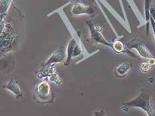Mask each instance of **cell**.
<instances>
[{
  "label": "cell",
  "mask_w": 155,
  "mask_h": 116,
  "mask_svg": "<svg viewBox=\"0 0 155 116\" xmlns=\"http://www.w3.org/2000/svg\"><path fill=\"white\" fill-rule=\"evenodd\" d=\"M152 0H145L144 2V11H145V21L147 24V33H149V25L150 24V8Z\"/></svg>",
  "instance_id": "ba28073f"
},
{
  "label": "cell",
  "mask_w": 155,
  "mask_h": 116,
  "mask_svg": "<svg viewBox=\"0 0 155 116\" xmlns=\"http://www.w3.org/2000/svg\"><path fill=\"white\" fill-rule=\"evenodd\" d=\"M73 13L75 15L89 14L91 15L94 13V10L89 6L84 5L81 3H76L73 8Z\"/></svg>",
  "instance_id": "5b68a950"
},
{
  "label": "cell",
  "mask_w": 155,
  "mask_h": 116,
  "mask_svg": "<svg viewBox=\"0 0 155 116\" xmlns=\"http://www.w3.org/2000/svg\"><path fill=\"white\" fill-rule=\"evenodd\" d=\"M77 45V42L75 41V40L74 39H72L71 40V41L69 43V45L67 46V58L66 61L65 62V64L67 65L69 64V62L71 61V60L73 57V52H74V50H75V48L76 45Z\"/></svg>",
  "instance_id": "9c48e42d"
},
{
  "label": "cell",
  "mask_w": 155,
  "mask_h": 116,
  "mask_svg": "<svg viewBox=\"0 0 155 116\" xmlns=\"http://www.w3.org/2000/svg\"><path fill=\"white\" fill-rule=\"evenodd\" d=\"M151 66H152V65L150 64L149 62H144L140 65V69L142 70L143 72H148L150 71L151 68Z\"/></svg>",
  "instance_id": "4fadbf2b"
},
{
  "label": "cell",
  "mask_w": 155,
  "mask_h": 116,
  "mask_svg": "<svg viewBox=\"0 0 155 116\" xmlns=\"http://www.w3.org/2000/svg\"><path fill=\"white\" fill-rule=\"evenodd\" d=\"M65 58V52L63 49H60L59 51H56L55 53L51 55V57L49 58L48 61L45 62V65H49L57 63L63 61V60Z\"/></svg>",
  "instance_id": "8992f818"
},
{
  "label": "cell",
  "mask_w": 155,
  "mask_h": 116,
  "mask_svg": "<svg viewBox=\"0 0 155 116\" xmlns=\"http://www.w3.org/2000/svg\"><path fill=\"white\" fill-rule=\"evenodd\" d=\"M151 94L149 91L145 89H141L140 94L136 98L131 100L124 102L123 104L126 107H135L142 109L145 111L147 115H155V110L150 104Z\"/></svg>",
  "instance_id": "6da1fadb"
},
{
  "label": "cell",
  "mask_w": 155,
  "mask_h": 116,
  "mask_svg": "<svg viewBox=\"0 0 155 116\" xmlns=\"http://www.w3.org/2000/svg\"><path fill=\"white\" fill-rule=\"evenodd\" d=\"M128 49H136L139 53V55L143 58L151 59L154 58V56L151 54L150 52L148 50L143 43L139 40L134 39L131 40V41L127 44Z\"/></svg>",
  "instance_id": "7a4b0ae2"
},
{
  "label": "cell",
  "mask_w": 155,
  "mask_h": 116,
  "mask_svg": "<svg viewBox=\"0 0 155 116\" xmlns=\"http://www.w3.org/2000/svg\"><path fill=\"white\" fill-rule=\"evenodd\" d=\"M5 88L6 89H9V91L13 92V94H15L17 96H18V97L21 96V90H20L19 86H18V84H17V83L14 80L12 79L11 80H10V82L8 83V84L5 86Z\"/></svg>",
  "instance_id": "30bf717a"
},
{
  "label": "cell",
  "mask_w": 155,
  "mask_h": 116,
  "mask_svg": "<svg viewBox=\"0 0 155 116\" xmlns=\"http://www.w3.org/2000/svg\"><path fill=\"white\" fill-rule=\"evenodd\" d=\"M12 0H1V16L2 19L3 15H5L11 5Z\"/></svg>",
  "instance_id": "7c38bea8"
},
{
  "label": "cell",
  "mask_w": 155,
  "mask_h": 116,
  "mask_svg": "<svg viewBox=\"0 0 155 116\" xmlns=\"http://www.w3.org/2000/svg\"><path fill=\"white\" fill-rule=\"evenodd\" d=\"M112 49L114 50V51L117 53H130L131 56H133V57H136L135 56L133 55V53H131L129 51H127L125 50V48H124V46L122 42H120V41H116L114 42L113 43V47Z\"/></svg>",
  "instance_id": "8fae6325"
},
{
  "label": "cell",
  "mask_w": 155,
  "mask_h": 116,
  "mask_svg": "<svg viewBox=\"0 0 155 116\" xmlns=\"http://www.w3.org/2000/svg\"><path fill=\"white\" fill-rule=\"evenodd\" d=\"M131 67H132V64L128 62H124L120 64L116 70V76L120 78L124 77Z\"/></svg>",
  "instance_id": "52a82bcc"
},
{
  "label": "cell",
  "mask_w": 155,
  "mask_h": 116,
  "mask_svg": "<svg viewBox=\"0 0 155 116\" xmlns=\"http://www.w3.org/2000/svg\"><path fill=\"white\" fill-rule=\"evenodd\" d=\"M150 25H151V26H152V29H153L154 39H155V21L153 19L152 17H150Z\"/></svg>",
  "instance_id": "5bb4252c"
},
{
  "label": "cell",
  "mask_w": 155,
  "mask_h": 116,
  "mask_svg": "<svg viewBox=\"0 0 155 116\" xmlns=\"http://www.w3.org/2000/svg\"><path fill=\"white\" fill-rule=\"evenodd\" d=\"M89 25L90 31H91V37L95 40V41L99 43H102V44L106 45L107 46H109V47H113V43H110L108 42L105 38H104L103 35L101 33L99 30H97L96 27L93 23H87Z\"/></svg>",
  "instance_id": "277c9868"
},
{
  "label": "cell",
  "mask_w": 155,
  "mask_h": 116,
  "mask_svg": "<svg viewBox=\"0 0 155 116\" xmlns=\"http://www.w3.org/2000/svg\"><path fill=\"white\" fill-rule=\"evenodd\" d=\"M37 94L41 101H49L51 98V89L48 82L43 81L37 88Z\"/></svg>",
  "instance_id": "3957f363"
}]
</instances>
